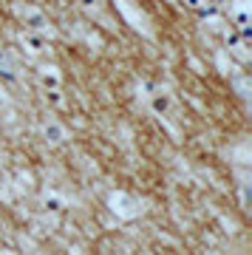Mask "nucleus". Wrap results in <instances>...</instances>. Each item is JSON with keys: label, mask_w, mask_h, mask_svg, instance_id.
Masks as SVG:
<instances>
[{"label": "nucleus", "mask_w": 252, "mask_h": 255, "mask_svg": "<svg viewBox=\"0 0 252 255\" xmlns=\"http://www.w3.org/2000/svg\"><path fill=\"white\" fill-rule=\"evenodd\" d=\"M108 210L122 221H133L144 213V201L136 199L133 193H127V190H114L108 196Z\"/></svg>", "instance_id": "nucleus-1"}, {"label": "nucleus", "mask_w": 252, "mask_h": 255, "mask_svg": "<svg viewBox=\"0 0 252 255\" xmlns=\"http://www.w3.org/2000/svg\"><path fill=\"white\" fill-rule=\"evenodd\" d=\"M117 9H119V14L127 20V26L136 28L139 34H144V37L153 34V23H150V17H147V11H144V9L130 6V3H117Z\"/></svg>", "instance_id": "nucleus-2"}, {"label": "nucleus", "mask_w": 252, "mask_h": 255, "mask_svg": "<svg viewBox=\"0 0 252 255\" xmlns=\"http://www.w3.org/2000/svg\"><path fill=\"white\" fill-rule=\"evenodd\" d=\"M235 65H247L252 60V48L247 43V34H230L227 37V51H224Z\"/></svg>", "instance_id": "nucleus-3"}, {"label": "nucleus", "mask_w": 252, "mask_h": 255, "mask_svg": "<svg viewBox=\"0 0 252 255\" xmlns=\"http://www.w3.org/2000/svg\"><path fill=\"white\" fill-rule=\"evenodd\" d=\"M17 43H20V48H23V54H26L28 60H37V57H43V51H45V37L31 31V28L20 31Z\"/></svg>", "instance_id": "nucleus-4"}, {"label": "nucleus", "mask_w": 252, "mask_h": 255, "mask_svg": "<svg viewBox=\"0 0 252 255\" xmlns=\"http://www.w3.org/2000/svg\"><path fill=\"white\" fill-rule=\"evenodd\" d=\"M37 80L43 85V91H60L63 88V71L54 63H40L37 65Z\"/></svg>", "instance_id": "nucleus-5"}, {"label": "nucleus", "mask_w": 252, "mask_h": 255, "mask_svg": "<svg viewBox=\"0 0 252 255\" xmlns=\"http://www.w3.org/2000/svg\"><path fill=\"white\" fill-rule=\"evenodd\" d=\"M144 102L156 117H167L173 108V97L167 94V88H150V94H144Z\"/></svg>", "instance_id": "nucleus-6"}, {"label": "nucleus", "mask_w": 252, "mask_h": 255, "mask_svg": "<svg viewBox=\"0 0 252 255\" xmlns=\"http://www.w3.org/2000/svg\"><path fill=\"white\" fill-rule=\"evenodd\" d=\"M230 23H233L241 34H247V31H250V23H252V3H244V0L241 3H233V6H230Z\"/></svg>", "instance_id": "nucleus-7"}, {"label": "nucleus", "mask_w": 252, "mask_h": 255, "mask_svg": "<svg viewBox=\"0 0 252 255\" xmlns=\"http://www.w3.org/2000/svg\"><path fill=\"white\" fill-rule=\"evenodd\" d=\"M43 136L48 145H63L65 139H68V128L63 122H57V119H48L43 125Z\"/></svg>", "instance_id": "nucleus-8"}, {"label": "nucleus", "mask_w": 252, "mask_h": 255, "mask_svg": "<svg viewBox=\"0 0 252 255\" xmlns=\"http://www.w3.org/2000/svg\"><path fill=\"white\" fill-rule=\"evenodd\" d=\"M43 207L51 210V213H63L68 207V199H65V193H60L57 187H45L43 190Z\"/></svg>", "instance_id": "nucleus-9"}, {"label": "nucleus", "mask_w": 252, "mask_h": 255, "mask_svg": "<svg viewBox=\"0 0 252 255\" xmlns=\"http://www.w3.org/2000/svg\"><path fill=\"white\" fill-rule=\"evenodd\" d=\"M14 71V63H11L9 51H6V46L0 43V74H11Z\"/></svg>", "instance_id": "nucleus-10"}, {"label": "nucleus", "mask_w": 252, "mask_h": 255, "mask_svg": "<svg viewBox=\"0 0 252 255\" xmlns=\"http://www.w3.org/2000/svg\"><path fill=\"white\" fill-rule=\"evenodd\" d=\"M216 60H218V68H221V74H235V71H238V65H227V54H224V51H218Z\"/></svg>", "instance_id": "nucleus-11"}, {"label": "nucleus", "mask_w": 252, "mask_h": 255, "mask_svg": "<svg viewBox=\"0 0 252 255\" xmlns=\"http://www.w3.org/2000/svg\"><path fill=\"white\" fill-rule=\"evenodd\" d=\"M235 88L241 91V97H247V88H250V80H247V77H238V80H235Z\"/></svg>", "instance_id": "nucleus-12"}, {"label": "nucleus", "mask_w": 252, "mask_h": 255, "mask_svg": "<svg viewBox=\"0 0 252 255\" xmlns=\"http://www.w3.org/2000/svg\"><path fill=\"white\" fill-rule=\"evenodd\" d=\"M45 100L51 102V105H63V97H60V91H45Z\"/></svg>", "instance_id": "nucleus-13"}, {"label": "nucleus", "mask_w": 252, "mask_h": 255, "mask_svg": "<svg viewBox=\"0 0 252 255\" xmlns=\"http://www.w3.org/2000/svg\"><path fill=\"white\" fill-rule=\"evenodd\" d=\"M235 153H238V162H241V164H247V162H250V153H247V142H244V145L238 147Z\"/></svg>", "instance_id": "nucleus-14"}, {"label": "nucleus", "mask_w": 252, "mask_h": 255, "mask_svg": "<svg viewBox=\"0 0 252 255\" xmlns=\"http://www.w3.org/2000/svg\"><path fill=\"white\" fill-rule=\"evenodd\" d=\"M0 255H14V253H9V250H6V253H0Z\"/></svg>", "instance_id": "nucleus-15"}]
</instances>
